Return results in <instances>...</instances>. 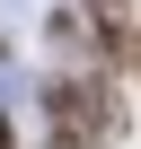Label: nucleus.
<instances>
[{"label": "nucleus", "instance_id": "nucleus-1", "mask_svg": "<svg viewBox=\"0 0 141 149\" xmlns=\"http://www.w3.org/2000/svg\"><path fill=\"white\" fill-rule=\"evenodd\" d=\"M44 114H53V140L106 149V140H123L132 97L115 88V70H80V79H44Z\"/></svg>", "mask_w": 141, "mask_h": 149}, {"label": "nucleus", "instance_id": "nucleus-2", "mask_svg": "<svg viewBox=\"0 0 141 149\" xmlns=\"http://www.w3.org/2000/svg\"><path fill=\"white\" fill-rule=\"evenodd\" d=\"M106 70H115V79H123V70L141 79V26H123V35H106Z\"/></svg>", "mask_w": 141, "mask_h": 149}, {"label": "nucleus", "instance_id": "nucleus-3", "mask_svg": "<svg viewBox=\"0 0 141 149\" xmlns=\"http://www.w3.org/2000/svg\"><path fill=\"white\" fill-rule=\"evenodd\" d=\"M80 9L97 18V35H123V26H132V0H80Z\"/></svg>", "mask_w": 141, "mask_h": 149}, {"label": "nucleus", "instance_id": "nucleus-4", "mask_svg": "<svg viewBox=\"0 0 141 149\" xmlns=\"http://www.w3.org/2000/svg\"><path fill=\"white\" fill-rule=\"evenodd\" d=\"M44 149H70V140H44Z\"/></svg>", "mask_w": 141, "mask_h": 149}]
</instances>
